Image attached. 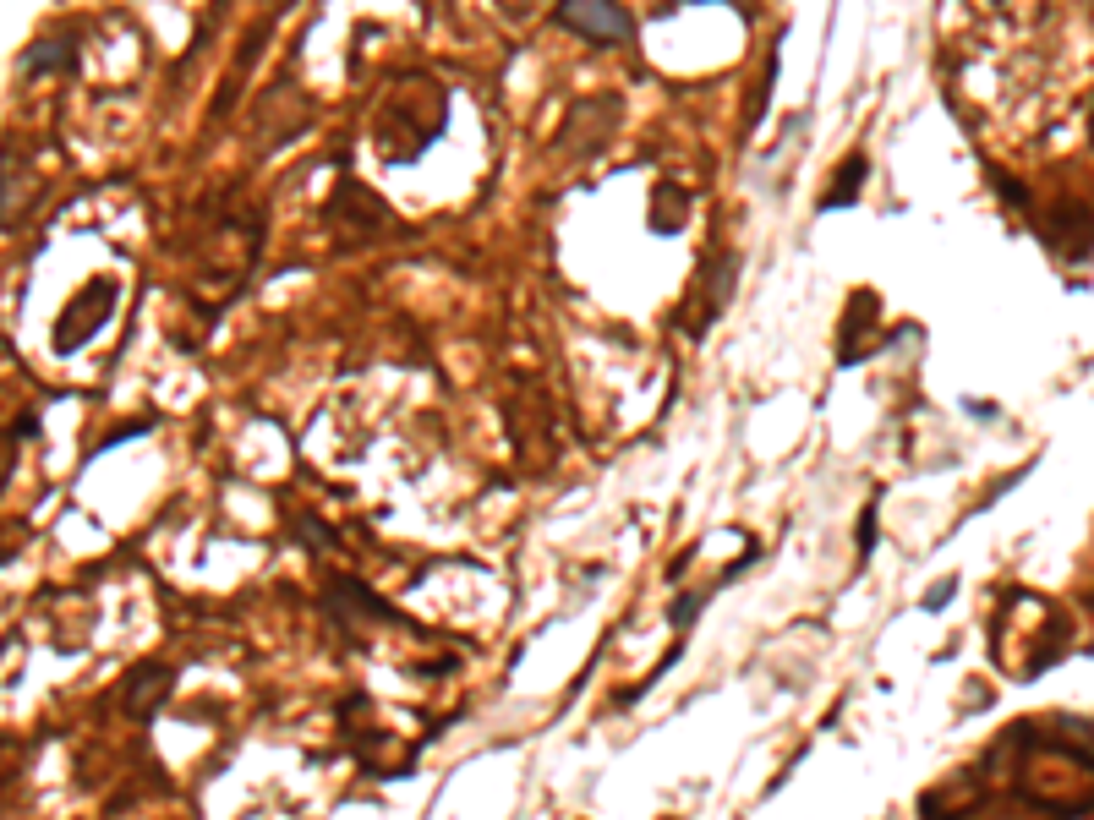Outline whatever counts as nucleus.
I'll use <instances>...</instances> for the list:
<instances>
[{
  "mask_svg": "<svg viewBox=\"0 0 1094 820\" xmlns=\"http://www.w3.org/2000/svg\"><path fill=\"white\" fill-rule=\"evenodd\" d=\"M558 28L580 33L591 44H630L635 22L624 17L619 0H558Z\"/></svg>",
  "mask_w": 1094,
  "mask_h": 820,
  "instance_id": "obj_1",
  "label": "nucleus"
},
{
  "mask_svg": "<svg viewBox=\"0 0 1094 820\" xmlns=\"http://www.w3.org/2000/svg\"><path fill=\"white\" fill-rule=\"evenodd\" d=\"M865 181V154H854V159H843V170H837V181H832V192L821 197V214H832V208H843L848 197H854V186Z\"/></svg>",
  "mask_w": 1094,
  "mask_h": 820,
  "instance_id": "obj_2",
  "label": "nucleus"
}]
</instances>
